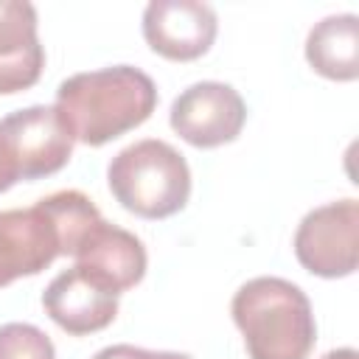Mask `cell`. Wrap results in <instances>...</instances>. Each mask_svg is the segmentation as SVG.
<instances>
[{
  "mask_svg": "<svg viewBox=\"0 0 359 359\" xmlns=\"http://www.w3.org/2000/svg\"><path fill=\"white\" fill-rule=\"evenodd\" d=\"M294 255L311 275H353L359 261V202L339 199L309 210L294 233Z\"/></svg>",
  "mask_w": 359,
  "mask_h": 359,
  "instance_id": "obj_5",
  "label": "cell"
},
{
  "mask_svg": "<svg viewBox=\"0 0 359 359\" xmlns=\"http://www.w3.org/2000/svg\"><path fill=\"white\" fill-rule=\"evenodd\" d=\"M0 359H56L50 337L31 323L0 325Z\"/></svg>",
  "mask_w": 359,
  "mask_h": 359,
  "instance_id": "obj_13",
  "label": "cell"
},
{
  "mask_svg": "<svg viewBox=\"0 0 359 359\" xmlns=\"http://www.w3.org/2000/svg\"><path fill=\"white\" fill-rule=\"evenodd\" d=\"M73 137L84 146H104L140 126L157 107L154 81L132 67L115 65L65 79L53 104Z\"/></svg>",
  "mask_w": 359,
  "mask_h": 359,
  "instance_id": "obj_2",
  "label": "cell"
},
{
  "mask_svg": "<svg viewBox=\"0 0 359 359\" xmlns=\"http://www.w3.org/2000/svg\"><path fill=\"white\" fill-rule=\"evenodd\" d=\"M45 48L36 36V8L25 0H0V95L39 81Z\"/></svg>",
  "mask_w": 359,
  "mask_h": 359,
  "instance_id": "obj_11",
  "label": "cell"
},
{
  "mask_svg": "<svg viewBox=\"0 0 359 359\" xmlns=\"http://www.w3.org/2000/svg\"><path fill=\"white\" fill-rule=\"evenodd\" d=\"M112 196L135 216L165 219L185 208L191 171L185 157L165 140L146 137L121 149L107 168Z\"/></svg>",
  "mask_w": 359,
  "mask_h": 359,
  "instance_id": "obj_4",
  "label": "cell"
},
{
  "mask_svg": "<svg viewBox=\"0 0 359 359\" xmlns=\"http://www.w3.org/2000/svg\"><path fill=\"white\" fill-rule=\"evenodd\" d=\"M320 359H359V353L353 348H337V351H328L323 353Z\"/></svg>",
  "mask_w": 359,
  "mask_h": 359,
  "instance_id": "obj_16",
  "label": "cell"
},
{
  "mask_svg": "<svg viewBox=\"0 0 359 359\" xmlns=\"http://www.w3.org/2000/svg\"><path fill=\"white\" fill-rule=\"evenodd\" d=\"M216 28V11L199 0H151L143 11L149 48L171 62H191L208 53Z\"/></svg>",
  "mask_w": 359,
  "mask_h": 359,
  "instance_id": "obj_8",
  "label": "cell"
},
{
  "mask_svg": "<svg viewBox=\"0 0 359 359\" xmlns=\"http://www.w3.org/2000/svg\"><path fill=\"white\" fill-rule=\"evenodd\" d=\"M306 59L325 79L353 81L359 76V17H323L306 36Z\"/></svg>",
  "mask_w": 359,
  "mask_h": 359,
  "instance_id": "obj_12",
  "label": "cell"
},
{
  "mask_svg": "<svg viewBox=\"0 0 359 359\" xmlns=\"http://www.w3.org/2000/svg\"><path fill=\"white\" fill-rule=\"evenodd\" d=\"M171 129L196 149H216L241 135L247 104L224 81H196L185 87L168 112Z\"/></svg>",
  "mask_w": 359,
  "mask_h": 359,
  "instance_id": "obj_7",
  "label": "cell"
},
{
  "mask_svg": "<svg viewBox=\"0 0 359 359\" xmlns=\"http://www.w3.org/2000/svg\"><path fill=\"white\" fill-rule=\"evenodd\" d=\"M14 182H20V174H17V168H14V163H11L8 151H6V146H3V140H0V194L8 191Z\"/></svg>",
  "mask_w": 359,
  "mask_h": 359,
  "instance_id": "obj_15",
  "label": "cell"
},
{
  "mask_svg": "<svg viewBox=\"0 0 359 359\" xmlns=\"http://www.w3.org/2000/svg\"><path fill=\"white\" fill-rule=\"evenodd\" d=\"M98 219L93 199L76 188L48 194L31 208L0 210V286L39 275L59 255L73 258Z\"/></svg>",
  "mask_w": 359,
  "mask_h": 359,
  "instance_id": "obj_1",
  "label": "cell"
},
{
  "mask_svg": "<svg viewBox=\"0 0 359 359\" xmlns=\"http://www.w3.org/2000/svg\"><path fill=\"white\" fill-rule=\"evenodd\" d=\"M0 140L20 180L50 177L73 154V132L56 107L34 104L0 118Z\"/></svg>",
  "mask_w": 359,
  "mask_h": 359,
  "instance_id": "obj_6",
  "label": "cell"
},
{
  "mask_svg": "<svg viewBox=\"0 0 359 359\" xmlns=\"http://www.w3.org/2000/svg\"><path fill=\"white\" fill-rule=\"evenodd\" d=\"M76 266L95 278L109 292L121 294L143 280L146 275V247L143 241L107 219H98L73 252Z\"/></svg>",
  "mask_w": 359,
  "mask_h": 359,
  "instance_id": "obj_9",
  "label": "cell"
},
{
  "mask_svg": "<svg viewBox=\"0 0 359 359\" xmlns=\"http://www.w3.org/2000/svg\"><path fill=\"white\" fill-rule=\"evenodd\" d=\"M250 359H309L317 323L306 292L275 275L247 280L230 303Z\"/></svg>",
  "mask_w": 359,
  "mask_h": 359,
  "instance_id": "obj_3",
  "label": "cell"
},
{
  "mask_svg": "<svg viewBox=\"0 0 359 359\" xmlns=\"http://www.w3.org/2000/svg\"><path fill=\"white\" fill-rule=\"evenodd\" d=\"M48 317L67 334L84 337L107 328L118 314V294L90 278L84 269L70 266L59 272L42 292Z\"/></svg>",
  "mask_w": 359,
  "mask_h": 359,
  "instance_id": "obj_10",
  "label": "cell"
},
{
  "mask_svg": "<svg viewBox=\"0 0 359 359\" xmlns=\"http://www.w3.org/2000/svg\"><path fill=\"white\" fill-rule=\"evenodd\" d=\"M93 359H188V356L174 351H146L137 345H109V348H101Z\"/></svg>",
  "mask_w": 359,
  "mask_h": 359,
  "instance_id": "obj_14",
  "label": "cell"
}]
</instances>
